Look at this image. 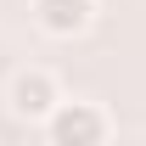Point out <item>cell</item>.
<instances>
[{
	"mask_svg": "<svg viewBox=\"0 0 146 146\" xmlns=\"http://www.w3.org/2000/svg\"><path fill=\"white\" fill-rule=\"evenodd\" d=\"M0 101H6V112H11L17 124H45L56 112V101H62V79H56L51 68H17L6 79Z\"/></svg>",
	"mask_w": 146,
	"mask_h": 146,
	"instance_id": "2",
	"label": "cell"
},
{
	"mask_svg": "<svg viewBox=\"0 0 146 146\" xmlns=\"http://www.w3.org/2000/svg\"><path fill=\"white\" fill-rule=\"evenodd\" d=\"M39 129H45V141H51V146H101V141H112V112L101 107V101L62 96L56 112H51Z\"/></svg>",
	"mask_w": 146,
	"mask_h": 146,
	"instance_id": "1",
	"label": "cell"
},
{
	"mask_svg": "<svg viewBox=\"0 0 146 146\" xmlns=\"http://www.w3.org/2000/svg\"><path fill=\"white\" fill-rule=\"evenodd\" d=\"M34 11V28L51 39H79L96 23V0H28Z\"/></svg>",
	"mask_w": 146,
	"mask_h": 146,
	"instance_id": "3",
	"label": "cell"
}]
</instances>
